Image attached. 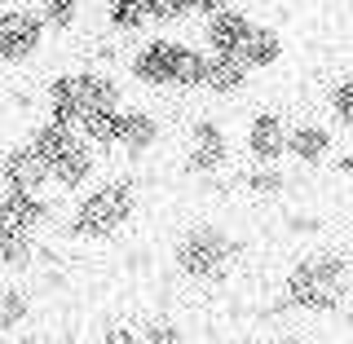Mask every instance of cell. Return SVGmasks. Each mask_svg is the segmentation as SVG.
I'll list each match as a JSON object with an SVG mask.
<instances>
[{
    "label": "cell",
    "instance_id": "obj_24",
    "mask_svg": "<svg viewBox=\"0 0 353 344\" xmlns=\"http://www.w3.org/2000/svg\"><path fill=\"white\" fill-rule=\"evenodd\" d=\"M327 106H331V119H336V124L353 128V75H340V80L331 84Z\"/></svg>",
    "mask_w": 353,
    "mask_h": 344
},
{
    "label": "cell",
    "instance_id": "obj_4",
    "mask_svg": "<svg viewBox=\"0 0 353 344\" xmlns=\"http://www.w3.org/2000/svg\"><path fill=\"white\" fill-rule=\"evenodd\" d=\"M44 36H49V27H44V18L36 14V5H5L0 9V62L9 66H22L31 62L36 53L44 49Z\"/></svg>",
    "mask_w": 353,
    "mask_h": 344
},
{
    "label": "cell",
    "instance_id": "obj_11",
    "mask_svg": "<svg viewBox=\"0 0 353 344\" xmlns=\"http://www.w3.org/2000/svg\"><path fill=\"white\" fill-rule=\"evenodd\" d=\"M248 31H252V18H248V9H239V5H225V9H216V14L203 18V44L212 53H239V44H243Z\"/></svg>",
    "mask_w": 353,
    "mask_h": 344
},
{
    "label": "cell",
    "instance_id": "obj_13",
    "mask_svg": "<svg viewBox=\"0 0 353 344\" xmlns=\"http://www.w3.org/2000/svg\"><path fill=\"white\" fill-rule=\"evenodd\" d=\"M287 154H292L296 163H305V168L323 163L331 154V128L314 124V119H305V124H287Z\"/></svg>",
    "mask_w": 353,
    "mask_h": 344
},
{
    "label": "cell",
    "instance_id": "obj_18",
    "mask_svg": "<svg viewBox=\"0 0 353 344\" xmlns=\"http://www.w3.org/2000/svg\"><path fill=\"white\" fill-rule=\"evenodd\" d=\"M80 75V106L93 110V106H124V93H119L115 75L106 71H75Z\"/></svg>",
    "mask_w": 353,
    "mask_h": 344
},
{
    "label": "cell",
    "instance_id": "obj_15",
    "mask_svg": "<svg viewBox=\"0 0 353 344\" xmlns=\"http://www.w3.org/2000/svg\"><path fill=\"white\" fill-rule=\"evenodd\" d=\"M283 53H287V40L274 27H261V22H252V31L239 44V58L248 62L252 71H270V66H279Z\"/></svg>",
    "mask_w": 353,
    "mask_h": 344
},
{
    "label": "cell",
    "instance_id": "obj_29",
    "mask_svg": "<svg viewBox=\"0 0 353 344\" xmlns=\"http://www.w3.org/2000/svg\"><path fill=\"white\" fill-rule=\"evenodd\" d=\"M102 336L110 344H137V327H110V331H102Z\"/></svg>",
    "mask_w": 353,
    "mask_h": 344
},
{
    "label": "cell",
    "instance_id": "obj_9",
    "mask_svg": "<svg viewBox=\"0 0 353 344\" xmlns=\"http://www.w3.org/2000/svg\"><path fill=\"white\" fill-rule=\"evenodd\" d=\"M159 146V115L141 106H119V124H115V150H124L128 159H141Z\"/></svg>",
    "mask_w": 353,
    "mask_h": 344
},
{
    "label": "cell",
    "instance_id": "obj_7",
    "mask_svg": "<svg viewBox=\"0 0 353 344\" xmlns=\"http://www.w3.org/2000/svg\"><path fill=\"white\" fill-rule=\"evenodd\" d=\"M93 172H97V146H93V141H84L80 132H75V137L49 159V181H53V190H66V194L84 190V185L93 181Z\"/></svg>",
    "mask_w": 353,
    "mask_h": 344
},
{
    "label": "cell",
    "instance_id": "obj_23",
    "mask_svg": "<svg viewBox=\"0 0 353 344\" xmlns=\"http://www.w3.org/2000/svg\"><path fill=\"white\" fill-rule=\"evenodd\" d=\"M243 185H248L252 194H261V199H274V194L287 190V176L279 172V163H256L252 172H243Z\"/></svg>",
    "mask_w": 353,
    "mask_h": 344
},
{
    "label": "cell",
    "instance_id": "obj_8",
    "mask_svg": "<svg viewBox=\"0 0 353 344\" xmlns=\"http://www.w3.org/2000/svg\"><path fill=\"white\" fill-rule=\"evenodd\" d=\"M243 146H248L252 163H283L287 159V119L279 110H256L248 119Z\"/></svg>",
    "mask_w": 353,
    "mask_h": 344
},
{
    "label": "cell",
    "instance_id": "obj_5",
    "mask_svg": "<svg viewBox=\"0 0 353 344\" xmlns=\"http://www.w3.org/2000/svg\"><path fill=\"white\" fill-rule=\"evenodd\" d=\"M0 185L9 190H22V194H44L49 190V159L31 146V141H18L0 154Z\"/></svg>",
    "mask_w": 353,
    "mask_h": 344
},
{
    "label": "cell",
    "instance_id": "obj_2",
    "mask_svg": "<svg viewBox=\"0 0 353 344\" xmlns=\"http://www.w3.org/2000/svg\"><path fill=\"white\" fill-rule=\"evenodd\" d=\"M137 203H141L137 181H132V176H110V181L93 185L88 194H80V203H75L71 225L66 230H71L75 239H93V243L115 239L119 230L132 221Z\"/></svg>",
    "mask_w": 353,
    "mask_h": 344
},
{
    "label": "cell",
    "instance_id": "obj_27",
    "mask_svg": "<svg viewBox=\"0 0 353 344\" xmlns=\"http://www.w3.org/2000/svg\"><path fill=\"white\" fill-rule=\"evenodd\" d=\"M146 9H150V22H159V27L190 18V0H146Z\"/></svg>",
    "mask_w": 353,
    "mask_h": 344
},
{
    "label": "cell",
    "instance_id": "obj_14",
    "mask_svg": "<svg viewBox=\"0 0 353 344\" xmlns=\"http://www.w3.org/2000/svg\"><path fill=\"white\" fill-rule=\"evenodd\" d=\"M44 106H49V119H58V124H80L84 106H80V75L75 71H62L53 75L49 84H44Z\"/></svg>",
    "mask_w": 353,
    "mask_h": 344
},
{
    "label": "cell",
    "instance_id": "obj_3",
    "mask_svg": "<svg viewBox=\"0 0 353 344\" xmlns=\"http://www.w3.org/2000/svg\"><path fill=\"white\" fill-rule=\"evenodd\" d=\"M239 252H243L239 239H230L221 225H212V221H199V225H190L181 234L172 261L190 283H221L230 274V265L239 261Z\"/></svg>",
    "mask_w": 353,
    "mask_h": 344
},
{
    "label": "cell",
    "instance_id": "obj_21",
    "mask_svg": "<svg viewBox=\"0 0 353 344\" xmlns=\"http://www.w3.org/2000/svg\"><path fill=\"white\" fill-rule=\"evenodd\" d=\"M71 137H75V128L71 124H58V119H40V124L27 128V141L44 154V159H53V154H58Z\"/></svg>",
    "mask_w": 353,
    "mask_h": 344
},
{
    "label": "cell",
    "instance_id": "obj_31",
    "mask_svg": "<svg viewBox=\"0 0 353 344\" xmlns=\"http://www.w3.org/2000/svg\"><path fill=\"white\" fill-rule=\"evenodd\" d=\"M336 168L345 172V176H353V150H345V154H340V159H336Z\"/></svg>",
    "mask_w": 353,
    "mask_h": 344
},
{
    "label": "cell",
    "instance_id": "obj_1",
    "mask_svg": "<svg viewBox=\"0 0 353 344\" xmlns=\"http://www.w3.org/2000/svg\"><path fill=\"white\" fill-rule=\"evenodd\" d=\"M349 256L340 252H309L287 270L283 283V305L301 314H336L349 296Z\"/></svg>",
    "mask_w": 353,
    "mask_h": 344
},
{
    "label": "cell",
    "instance_id": "obj_12",
    "mask_svg": "<svg viewBox=\"0 0 353 344\" xmlns=\"http://www.w3.org/2000/svg\"><path fill=\"white\" fill-rule=\"evenodd\" d=\"M248 75H252V66L239 58V53H208V62H203V88L212 97H234L248 88Z\"/></svg>",
    "mask_w": 353,
    "mask_h": 344
},
{
    "label": "cell",
    "instance_id": "obj_28",
    "mask_svg": "<svg viewBox=\"0 0 353 344\" xmlns=\"http://www.w3.org/2000/svg\"><path fill=\"white\" fill-rule=\"evenodd\" d=\"M5 234H31V230L22 225V216H18L14 190H5V185H0V239H5Z\"/></svg>",
    "mask_w": 353,
    "mask_h": 344
},
{
    "label": "cell",
    "instance_id": "obj_26",
    "mask_svg": "<svg viewBox=\"0 0 353 344\" xmlns=\"http://www.w3.org/2000/svg\"><path fill=\"white\" fill-rule=\"evenodd\" d=\"M181 340H185V331L176 323H163V318L137 327V344H181Z\"/></svg>",
    "mask_w": 353,
    "mask_h": 344
},
{
    "label": "cell",
    "instance_id": "obj_25",
    "mask_svg": "<svg viewBox=\"0 0 353 344\" xmlns=\"http://www.w3.org/2000/svg\"><path fill=\"white\" fill-rule=\"evenodd\" d=\"M27 292H18V287H9V292H0V331H14L22 318H27Z\"/></svg>",
    "mask_w": 353,
    "mask_h": 344
},
{
    "label": "cell",
    "instance_id": "obj_30",
    "mask_svg": "<svg viewBox=\"0 0 353 344\" xmlns=\"http://www.w3.org/2000/svg\"><path fill=\"white\" fill-rule=\"evenodd\" d=\"M230 5V0H190V14H216V9H225Z\"/></svg>",
    "mask_w": 353,
    "mask_h": 344
},
{
    "label": "cell",
    "instance_id": "obj_22",
    "mask_svg": "<svg viewBox=\"0 0 353 344\" xmlns=\"http://www.w3.org/2000/svg\"><path fill=\"white\" fill-rule=\"evenodd\" d=\"M36 14L49 31H71L80 22V0H36Z\"/></svg>",
    "mask_w": 353,
    "mask_h": 344
},
{
    "label": "cell",
    "instance_id": "obj_16",
    "mask_svg": "<svg viewBox=\"0 0 353 344\" xmlns=\"http://www.w3.org/2000/svg\"><path fill=\"white\" fill-rule=\"evenodd\" d=\"M203 62L208 53L194 49V44H172V71H168V88L176 93H194V88H203Z\"/></svg>",
    "mask_w": 353,
    "mask_h": 344
},
{
    "label": "cell",
    "instance_id": "obj_19",
    "mask_svg": "<svg viewBox=\"0 0 353 344\" xmlns=\"http://www.w3.org/2000/svg\"><path fill=\"white\" fill-rule=\"evenodd\" d=\"M40 234H5L0 239V270H9V274H22V270H31L40 256Z\"/></svg>",
    "mask_w": 353,
    "mask_h": 344
},
{
    "label": "cell",
    "instance_id": "obj_17",
    "mask_svg": "<svg viewBox=\"0 0 353 344\" xmlns=\"http://www.w3.org/2000/svg\"><path fill=\"white\" fill-rule=\"evenodd\" d=\"M115 124H119V106H93V110L80 115L75 132H80L84 141H93L97 150H115Z\"/></svg>",
    "mask_w": 353,
    "mask_h": 344
},
{
    "label": "cell",
    "instance_id": "obj_20",
    "mask_svg": "<svg viewBox=\"0 0 353 344\" xmlns=\"http://www.w3.org/2000/svg\"><path fill=\"white\" fill-rule=\"evenodd\" d=\"M106 22L119 31V36H141V31L150 27V9H146V0H110Z\"/></svg>",
    "mask_w": 353,
    "mask_h": 344
},
{
    "label": "cell",
    "instance_id": "obj_10",
    "mask_svg": "<svg viewBox=\"0 0 353 344\" xmlns=\"http://www.w3.org/2000/svg\"><path fill=\"white\" fill-rule=\"evenodd\" d=\"M172 44L168 36H154V40H141L128 58V75L146 88H168V71H172Z\"/></svg>",
    "mask_w": 353,
    "mask_h": 344
},
{
    "label": "cell",
    "instance_id": "obj_6",
    "mask_svg": "<svg viewBox=\"0 0 353 344\" xmlns=\"http://www.w3.org/2000/svg\"><path fill=\"white\" fill-rule=\"evenodd\" d=\"M230 163V137L216 119H194L190 141H185V172L194 176H212Z\"/></svg>",
    "mask_w": 353,
    "mask_h": 344
}]
</instances>
